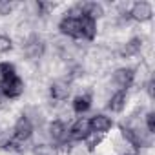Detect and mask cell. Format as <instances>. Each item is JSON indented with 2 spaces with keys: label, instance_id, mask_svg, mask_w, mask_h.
Listing matches in <instances>:
<instances>
[{
  "label": "cell",
  "instance_id": "15",
  "mask_svg": "<svg viewBox=\"0 0 155 155\" xmlns=\"http://www.w3.org/2000/svg\"><path fill=\"white\" fill-rule=\"evenodd\" d=\"M17 75V68L13 62H0V86H2L4 82H8L11 77Z\"/></svg>",
  "mask_w": 155,
  "mask_h": 155
},
{
  "label": "cell",
  "instance_id": "19",
  "mask_svg": "<svg viewBox=\"0 0 155 155\" xmlns=\"http://www.w3.org/2000/svg\"><path fill=\"white\" fill-rule=\"evenodd\" d=\"M144 91H146L148 99L153 101V97H155V81H153V77H150V79L146 81V84H144Z\"/></svg>",
  "mask_w": 155,
  "mask_h": 155
},
{
  "label": "cell",
  "instance_id": "4",
  "mask_svg": "<svg viewBox=\"0 0 155 155\" xmlns=\"http://www.w3.org/2000/svg\"><path fill=\"white\" fill-rule=\"evenodd\" d=\"M48 95H49V101L55 102V104L66 102L69 99V95H71V81H68L66 77L55 79L48 88Z\"/></svg>",
  "mask_w": 155,
  "mask_h": 155
},
{
  "label": "cell",
  "instance_id": "21",
  "mask_svg": "<svg viewBox=\"0 0 155 155\" xmlns=\"http://www.w3.org/2000/svg\"><path fill=\"white\" fill-rule=\"evenodd\" d=\"M119 155H137V151H128V153H119Z\"/></svg>",
  "mask_w": 155,
  "mask_h": 155
},
{
  "label": "cell",
  "instance_id": "6",
  "mask_svg": "<svg viewBox=\"0 0 155 155\" xmlns=\"http://www.w3.org/2000/svg\"><path fill=\"white\" fill-rule=\"evenodd\" d=\"M128 17H130V20H133L137 24L150 22L153 18V6H151V2H146V0L133 2L131 8L128 9Z\"/></svg>",
  "mask_w": 155,
  "mask_h": 155
},
{
  "label": "cell",
  "instance_id": "17",
  "mask_svg": "<svg viewBox=\"0 0 155 155\" xmlns=\"http://www.w3.org/2000/svg\"><path fill=\"white\" fill-rule=\"evenodd\" d=\"M144 128L148 133H155V111L153 110H148L146 115H144Z\"/></svg>",
  "mask_w": 155,
  "mask_h": 155
},
{
  "label": "cell",
  "instance_id": "1",
  "mask_svg": "<svg viewBox=\"0 0 155 155\" xmlns=\"http://www.w3.org/2000/svg\"><path fill=\"white\" fill-rule=\"evenodd\" d=\"M22 53L26 60L37 62L46 55V42L38 33H28L22 40Z\"/></svg>",
  "mask_w": 155,
  "mask_h": 155
},
{
  "label": "cell",
  "instance_id": "13",
  "mask_svg": "<svg viewBox=\"0 0 155 155\" xmlns=\"http://www.w3.org/2000/svg\"><path fill=\"white\" fill-rule=\"evenodd\" d=\"M97 22L86 15H81V37L86 42H93L97 38Z\"/></svg>",
  "mask_w": 155,
  "mask_h": 155
},
{
  "label": "cell",
  "instance_id": "5",
  "mask_svg": "<svg viewBox=\"0 0 155 155\" xmlns=\"http://www.w3.org/2000/svg\"><path fill=\"white\" fill-rule=\"evenodd\" d=\"M33 133H35V126H33V122L22 113V115L15 120V124H13V128H11V139L17 140V142L26 144V142L31 140Z\"/></svg>",
  "mask_w": 155,
  "mask_h": 155
},
{
  "label": "cell",
  "instance_id": "11",
  "mask_svg": "<svg viewBox=\"0 0 155 155\" xmlns=\"http://www.w3.org/2000/svg\"><path fill=\"white\" fill-rule=\"evenodd\" d=\"M128 91H113L110 97H108V104L106 108L111 111V113H122L128 106Z\"/></svg>",
  "mask_w": 155,
  "mask_h": 155
},
{
  "label": "cell",
  "instance_id": "20",
  "mask_svg": "<svg viewBox=\"0 0 155 155\" xmlns=\"http://www.w3.org/2000/svg\"><path fill=\"white\" fill-rule=\"evenodd\" d=\"M6 102H8V101L4 99V95H2V93H0V110H2V108L6 106Z\"/></svg>",
  "mask_w": 155,
  "mask_h": 155
},
{
  "label": "cell",
  "instance_id": "2",
  "mask_svg": "<svg viewBox=\"0 0 155 155\" xmlns=\"http://www.w3.org/2000/svg\"><path fill=\"white\" fill-rule=\"evenodd\" d=\"M46 137L49 139L51 146L55 144V148L68 146L69 135H68V124H66V120L53 119L51 122H48V126H46Z\"/></svg>",
  "mask_w": 155,
  "mask_h": 155
},
{
  "label": "cell",
  "instance_id": "14",
  "mask_svg": "<svg viewBox=\"0 0 155 155\" xmlns=\"http://www.w3.org/2000/svg\"><path fill=\"white\" fill-rule=\"evenodd\" d=\"M81 6V15H86L90 18H93L95 22L104 18V6L99 4V2H84V4H79Z\"/></svg>",
  "mask_w": 155,
  "mask_h": 155
},
{
  "label": "cell",
  "instance_id": "7",
  "mask_svg": "<svg viewBox=\"0 0 155 155\" xmlns=\"http://www.w3.org/2000/svg\"><path fill=\"white\" fill-rule=\"evenodd\" d=\"M24 91H26V82L22 77H18V73L0 86V93L4 95L6 101H17L24 95Z\"/></svg>",
  "mask_w": 155,
  "mask_h": 155
},
{
  "label": "cell",
  "instance_id": "16",
  "mask_svg": "<svg viewBox=\"0 0 155 155\" xmlns=\"http://www.w3.org/2000/svg\"><path fill=\"white\" fill-rule=\"evenodd\" d=\"M15 49V40L13 37L6 35V33H0V55H8Z\"/></svg>",
  "mask_w": 155,
  "mask_h": 155
},
{
  "label": "cell",
  "instance_id": "12",
  "mask_svg": "<svg viewBox=\"0 0 155 155\" xmlns=\"http://www.w3.org/2000/svg\"><path fill=\"white\" fill-rule=\"evenodd\" d=\"M91 104H93V97L91 93H79L73 97V102H71V111L75 115H84L86 111L91 110Z\"/></svg>",
  "mask_w": 155,
  "mask_h": 155
},
{
  "label": "cell",
  "instance_id": "10",
  "mask_svg": "<svg viewBox=\"0 0 155 155\" xmlns=\"http://www.w3.org/2000/svg\"><path fill=\"white\" fill-rule=\"evenodd\" d=\"M142 46H144L142 37H131V38L126 40L124 44H120V48L117 49V57H119V58H124V60L133 58V57H137V55L142 51Z\"/></svg>",
  "mask_w": 155,
  "mask_h": 155
},
{
  "label": "cell",
  "instance_id": "3",
  "mask_svg": "<svg viewBox=\"0 0 155 155\" xmlns=\"http://www.w3.org/2000/svg\"><path fill=\"white\" fill-rule=\"evenodd\" d=\"M137 79V69L131 66H120L111 73V84L115 86V91H128Z\"/></svg>",
  "mask_w": 155,
  "mask_h": 155
},
{
  "label": "cell",
  "instance_id": "8",
  "mask_svg": "<svg viewBox=\"0 0 155 155\" xmlns=\"http://www.w3.org/2000/svg\"><path fill=\"white\" fill-rule=\"evenodd\" d=\"M68 135H69V140H71V142H84V140L91 135L90 119L79 117L77 120H73V124L68 128Z\"/></svg>",
  "mask_w": 155,
  "mask_h": 155
},
{
  "label": "cell",
  "instance_id": "9",
  "mask_svg": "<svg viewBox=\"0 0 155 155\" xmlns=\"http://www.w3.org/2000/svg\"><path fill=\"white\" fill-rule=\"evenodd\" d=\"M113 119L106 113H95L93 117H90V130L93 135H101V137H106L111 128H113Z\"/></svg>",
  "mask_w": 155,
  "mask_h": 155
},
{
  "label": "cell",
  "instance_id": "18",
  "mask_svg": "<svg viewBox=\"0 0 155 155\" xmlns=\"http://www.w3.org/2000/svg\"><path fill=\"white\" fill-rule=\"evenodd\" d=\"M17 9V4L8 2V0H0V17H9Z\"/></svg>",
  "mask_w": 155,
  "mask_h": 155
}]
</instances>
